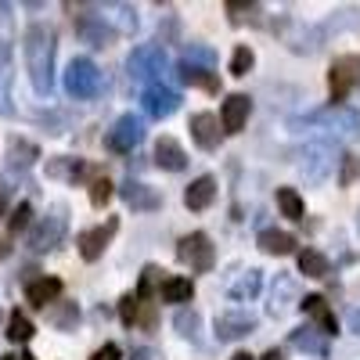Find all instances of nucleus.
<instances>
[{"instance_id":"nucleus-1","label":"nucleus","mask_w":360,"mask_h":360,"mask_svg":"<svg viewBox=\"0 0 360 360\" xmlns=\"http://www.w3.org/2000/svg\"><path fill=\"white\" fill-rule=\"evenodd\" d=\"M22 54H25V69H29V79H33V90L40 98H51V90H54V54H58L54 29L44 25V22H33L22 37Z\"/></svg>"},{"instance_id":"nucleus-2","label":"nucleus","mask_w":360,"mask_h":360,"mask_svg":"<svg viewBox=\"0 0 360 360\" xmlns=\"http://www.w3.org/2000/svg\"><path fill=\"white\" fill-rule=\"evenodd\" d=\"M299 127H317L321 134L335 137V141H356V134H360V112L346 108V105H332L324 112H314L310 119H295V130Z\"/></svg>"},{"instance_id":"nucleus-3","label":"nucleus","mask_w":360,"mask_h":360,"mask_svg":"<svg viewBox=\"0 0 360 360\" xmlns=\"http://www.w3.org/2000/svg\"><path fill=\"white\" fill-rule=\"evenodd\" d=\"M69 231V209L65 205H54L47 217H40L33 224V231H29V249L33 252H51L62 245V238Z\"/></svg>"},{"instance_id":"nucleus-4","label":"nucleus","mask_w":360,"mask_h":360,"mask_svg":"<svg viewBox=\"0 0 360 360\" xmlns=\"http://www.w3.org/2000/svg\"><path fill=\"white\" fill-rule=\"evenodd\" d=\"M332 169H335V152L328 144L314 141L299 152V176L307 180V188H321L324 180L332 176Z\"/></svg>"},{"instance_id":"nucleus-5","label":"nucleus","mask_w":360,"mask_h":360,"mask_svg":"<svg viewBox=\"0 0 360 360\" xmlns=\"http://www.w3.org/2000/svg\"><path fill=\"white\" fill-rule=\"evenodd\" d=\"M101 90V69L90 58H72L65 69V94L76 101H90Z\"/></svg>"},{"instance_id":"nucleus-6","label":"nucleus","mask_w":360,"mask_h":360,"mask_svg":"<svg viewBox=\"0 0 360 360\" xmlns=\"http://www.w3.org/2000/svg\"><path fill=\"white\" fill-rule=\"evenodd\" d=\"M176 259L184 263V266H191V274H209V270H213V263H217V249H213V242H209V234L195 231V234L180 238Z\"/></svg>"},{"instance_id":"nucleus-7","label":"nucleus","mask_w":360,"mask_h":360,"mask_svg":"<svg viewBox=\"0 0 360 360\" xmlns=\"http://www.w3.org/2000/svg\"><path fill=\"white\" fill-rule=\"evenodd\" d=\"M127 69H130V79L152 86V79H159V76L166 72V51L155 47V44H141V47L130 51Z\"/></svg>"},{"instance_id":"nucleus-8","label":"nucleus","mask_w":360,"mask_h":360,"mask_svg":"<svg viewBox=\"0 0 360 360\" xmlns=\"http://www.w3.org/2000/svg\"><path fill=\"white\" fill-rule=\"evenodd\" d=\"M141 141H144V119H137L134 112L119 115L115 127L105 134V148H108V152H119V155H130Z\"/></svg>"},{"instance_id":"nucleus-9","label":"nucleus","mask_w":360,"mask_h":360,"mask_svg":"<svg viewBox=\"0 0 360 360\" xmlns=\"http://www.w3.org/2000/svg\"><path fill=\"white\" fill-rule=\"evenodd\" d=\"M328 86H332V101H342L353 86H360V54H339L328 72Z\"/></svg>"},{"instance_id":"nucleus-10","label":"nucleus","mask_w":360,"mask_h":360,"mask_svg":"<svg viewBox=\"0 0 360 360\" xmlns=\"http://www.w3.org/2000/svg\"><path fill=\"white\" fill-rule=\"evenodd\" d=\"M299 303H303V295H299V281H295V274H278L274 285H270L266 314H270V317H285V314L295 310Z\"/></svg>"},{"instance_id":"nucleus-11","label":"nucleus","mask_w":360,"mask_h":360,"mask_svg":"<svg viewBox=\"0 0 360 360\" xmlns=\"http://www.w3.org/2000/svg\"><path fill=\"white\" fill-rule=\"evenodd\" d=\"M256 332V317L249 310H220L217 314V339L220 342H238Z\"/></svg>"},{"instance_id":"nucleus-12","label":"nucleus","mask_w":360,"mask_h":360,"mask_svg":"<svg viewBox=\"0 0 360 360\" xmlns=\"http://www.w3.org/2000/svg\"><path fill=\"white\" fill-rule=\"evenodd\" d=\"M141 105H144V112L152 119H169L180 108V94L173 86H166V83H152V86H144Z\"/></svg>"},{"instance_id":"nucleus-13","label":"nucleus","mask_w":360,"mask_h":360,"mask_svg":"<svg viewBox=\"0 0 360 360\" xmlns=\"http://www.w3.org/2000/svg\"><path fill=\"white\" fill-rule=\"evenodd\" d=\"M115 231H119V220H115V217H108L101 227L83 231V234H79V256H83L86 263L101 259V252H105V245L112 242V234H115Z\"/></svg>"},{"instance_id":"nucleus-14","label":"nucleus","mask_w":360,"mask_h":360,"mask_svg":"<svg viewBox=\"0 0 360 360\" xmlns=\"http://www.w3.org/2000/svg\"><path fill=\"white\" fill-rule=\"evenodd\" d=\"M76 37L90 47H108L115 40V25H108L105 15H79L76 18Z\"/></svg>"},{"instance_id":"nucleus-15","label":"nucleus","mask_w":360,"mask_h":360,"mask_svg":"<svg viewBox=\"0 0 360 360\" xmlns=\"http://www.w3.org/2000/svg\"><path fill=\"white\" fill-rule=\"evenodd\" d=\"M119 195H123V202L134 209V213H155V209L162 205V195L155 191V188H148V184H141V180H127L123 188H119Z\"/></svg>"},{"instance_id":"nucleus-16","label":"nucleus","mask_w":360,"mask_h":360,"mask_svg":"<svg viewBox=\"0 0 360 360\" xmlns=\"http://www.w3.org/2000/svg\"><path fill=\"white\" fill-rule=\"evenodd\" d=\"M191 141L202 148V152H213V148H220V119L213 112H195L191 115Z\"/></svg>"},{"instance_id":"nucleus-17","label":"nucleus","mask_w":360,"mask_h":360,"mask_svg":"<svg viewBox=\"0 0 360 360\" xmlns=\"http://www.w3.org/2000/svg\"><path fill=\"white\" fill-rule=\"evenodd\" d=\"M249 108H252L249 94H231V98L224 101V108H220V127H224V134H238V130H242L245 119H249Z\"/></svg>"},{"instance_id":"nucleus-18","label":"nucleus","mask_w":360,"mask_h":360,"mask_svg":"<svg viewBox=\"0 0 360 360\" xmlns=\"http://www.w3.org/2000/svg\"><path fill=\"white\" fill-rule=\"evenodd\" d=\"M259 288H263V270L249 266L227 285V295L234 299V303H252V299L259 295Z\"/></svg>"},{"instance_id":"nucleus-19","label":"nucleus","mask_w":360,"mask_h":360,"mask_svg":"<svg viewBox=\"0 0 360 360\" xmlns=\"http://www.w3.org/2000/svg\"><path fill=\"white\" fill-rule=\"evenodd\" d=\"M328 335L321 332V328L314 324H303V328H295V332L288 335V342L299 349V353H310V356H328Z\"/></svg>"},{"instance_id":"nucleus-20","label":"nucleus","mask_w":360,"mask_h":360,"mask_svg":"<svg viewBox=\"0 0 360 360\" xmlns=\"http://www.w3.org/2000/svg\"><path fill=\"white\" fill-rule=\"evenodd\" d=\"M25 299H29V303H33V307H54L58 303V299H62V281H58V278H37V281H29L25 285Z\"/></svg>"},{"instance_id":"nucleus-21","label":"nucleus","mask_w":360,"mask_h":360,"mask_svg":"<svg viewBox=\"0 0 360 360\" xmlns=\"http://www.w3.org/2000/svg\"><path fill=\"white\" fill-rule=\"evenodd\" d=\"M155 162H159L162 169H169V173H180V169L188 166V152L180 148L176 137H159V141H155Z\"/></svg>"},{"instance_id":"nucleus-22","label":"nucleus","mask_w":360,"mask_h":360,"mask_svg":"<svg viewBox=\"0 0 360 360\" xmlns=\"http://www.w3.org/2000/svg\"><path fill=\"white\" fill-rule=\"evenodd\" d=\"M213 198H217V180H213V176L191 180L188 191H184V205L191 209V213H202V209H209V205H213Z\"/></svg>"},{"instance_id":"nucleus-23","label":"nucleus","mask_w":360,"mask_h":360,"mask_svg":"<svg viewBox=\"0 0 360 360\" xmlns=\"http://www.w3.org/2000/svg\"><path fill=\"white\" fill-rule=\"evenodd\" d=\"M47 324L58 328V332H76V324H79V303H72V299H58L54 307H47Z\"/></svg>"},{"instance_id":"nucleus-24","label":"nucleus","mask_w":360,"mask_h":360,"mask_svg":"<svg viewBox=\"0 0 360 360\" xmlns=\"http://www.w3.org/2000/svg\"><path fill=\"white\" fill-rule=\"evenodd\" d=\"M299 307H303L314 321H317V328H321V332L324 335H335L339 332V321H335V314H332V307H328L324 303V295H307L303 299V303H299Z\"/></svg>"},{"instance_id":"nucleus-25","label":"nucleus","mask_w":360,"mask_h":360,"mask_svg":"<svg viewBox=\"0 0 360 360\" xmlns=\"http://www.w3.org/2000/svg\"><path fill=\"white\" fill-rule=\"evenodd\" d=\"M11 44L0 40V115H11L15 105H11Z\"/></svg>"},{"instance_id":"nucleus-26","label":"nucleus","mask_w":360,"mask_h":360,"mask_svg":"<svg viewBox=\"0 0 360 360\" xmlns=\"http://www.w3.org/2000/svg\"><path fill=\"white\" fill-rule=\"evenodd\" d=\"M40 159V148L33 141H25V137H11L8 141V166L11 169H29Z\"/></svg>"},{"instance_id":"nucleus-27","label":"nucleus","mask_w":360,"mask_h":360,"mask_svg":"<svg viewBox=\"0 0 360 360\" xmlns=\"http://www.w3.org/2000/svg\"><path fill=\"white\" fill-rule=\"evenodd\" d=\"M259 249H263L266 256H288V252H295V234L278 231V227L259 231Z\"/></svg>"},{"instance_id":"nucleus-28","label":"nucleus","mask_w":360,"mask_h":360,"mask_svg":"<svg viewBox=\"0 0 360 360\" xmlns=\"http://www.w3.org/2000/svg\"><path fill=\"white\" fill-rule=\"evenodd\" d=\"M162 303H191L195 299V281L191 278H166L159 288Z\"/></svg>"},{"instance_id":"nucleus-29","label":"nucleus","mask_w":360,"mask_h":360,"mask_svg":"<svg viewBox=\"0 0 360 360\" xmlns=\"http://www.w3.org/2000/svg\"><path fill=\"white\" fill-rule=\"evenodd\" d=\"M176 79L188 83V86H198V90H220V79L209 72V69H195V65H176Z\"/></svg>"},{"instance_id":"nucleus-30","label":"nucleus","mask_w":360,"mask_h":360,"mask_svg":"<svg viewBox=\"0 0 360 360\" xmlns=\"http://www.w3.org/2000/svg\"><path fill=\"white\" fill-rule=\"evenodd\" d=\"M299 274L328 278V274H332V263H328V256H321L317 249H303V252H299Z\"/></svg>"},{"instance_id":"nucleus-31","label":"nucleus","mask_w":360,"mask_h":360,"mask_svg":"<svg viewBox=\"0 0 360 360\" xmlns=\"http://www.w3.org/2000/svg\"><path fill=\"white\" fill-rule=\"evenodd\" d=\"M184 65H195V69H217V51L205 47V44H184Z\"/></svg>"},{"instance_id":"nucleus-32","label":"nucleus","mask_w":360,"mask_h":360,"mask_svg":"<svg viewBox=\"0 0 360 360\" xmlns=\"http://www.w3.org/2000/svg\"><path fill=\"white\" fill-rule=\"evenodd\" d=\"M173 328H176V335H184V339L198 342V332H202V317H198V310H176Z\"/></svg>"},{"instance_id":"nucleus-33","label":"nucleus","mask_w":360,"mask_h":360,"mask_svg":"<svg viewBox=\"0 0 360 360\" xmlns=\"http://www.w3.org/2000/svg\"><path fill=\"white\" fill-rule=\"evenodd\" d=\"M37 335V328H33V321H29L22 310H15L11 317H8V339L11 342H29Z\"/></svg>"},{"instance_id":"nucleus-34","label":"nucleus","mask_w":360,"mask_h":360,"mask_svg":"<svg viewBox=\"0 0 360 360\" xmlns=\"http://www.w3.org/2000/svg\"><path fill=\"white\" fill-rule=\"evenodd\" d=\"M278 209L288 220H303V198H299L295 188H278Z\"/></svg>"},{"instance_id":"nucleus-35","label":"nucleus","mask_w":360,"mask_h":360,"mask_svg":"<svg viewBox=\"0 0 360 360\" xmlns=\"http://www.w3.org/2000/svg\"><path fill=\"white\" fill-rule=\"evenodd\" d=\"M47 173L58 176V180H62V176H65V180H79V176L86 173V166L76 162V159H69V155H62V159H51V162H47Z\"/></svg>"},{"instance_id":"nucleus-36","label":"nucleus","mask_w":360,"mask_h":360,"mask_svg":"<svg viewBox=\"0 0 360 360\" xmlns=\"http://www.w3.org/2000/svg\"><path fill=\"white\" fill-rule=\"evenodd\" d=\"M256 65V54H252V47H234V54H231V76H249V69Z\"/></svg>"},{"instance_id":"nucleus-37","label":"nucleus","mask_w":360,"mask_h":360,"mask_svg":"<svg viewBox=\"0 0 360 360\" xmlns=\"http://www.w3.org/2000/svg\"><path fill=\"white\" fill-rule=\"evenodd\" d=\"M159 288H162V270H159V266H144V270H141V285H137V299L152 295V292H159Z\"/></svg>"},{"instance_id":"nucleus-38","label":"nucleus","mask_w":360,"mask_h":360,"mask_svg":"<svg viewBox=\"0 0 360 360\" xmlns=\"http://www.w3.org/2000/svg\"><path fill=\"white\" fill-rule=\"evenodd\" d=\"M29 220H33V205H29V202H18V205H15V213L8 217V231L18 234V231L29 227Z\"/></svg>"},{"instance_id":"nucleus-39","label":"nucleus","mask_w":360,"mask_h":360,"mask_svg":"<svg viewBox=\"0 0 360 360\" xmlns=\"http://www.w3.org/2000/svg\"><path fill=\"white\" fill-rule=\"evenodd\" d=\"M108 198H112V180H108V176H98L94 184H90V205L105 209V205H108Z\"/></svg>"},{"instance_id":"nucleus-40","label":"nucleus","mask_w":360,"mask_h":360,"mask_svg":"<svg viewBox=\"0 0 360 360\" xmlns=\"http://www.w3.org/2000/svg\"><path fill=\"white\" fill-rule=\"evenodd\" d=\"M119 317H123V324H134V321L141 317V299H137V292H130V295L119 299Z\"/></svg>"},{"instance_id":"nucleus-41","label":"nucleus","mask_w":360,"mask_h":360,"mask_svg":"<svg viewBox=\"0 0 360 360\" xmlns=\"http://www.w3.org/2000/svg\"><path fill=\"white\" fill-rule=\"evenodd\" d=\"M115 11H119V29H127V33H130V29H137V11L130 4H119Z\"/></svg>"},{"instance_id":"nucleus-42","label":"nucleus","mask_w":360,"mask_h":360,"mask_svg":"<svg viewBox=\"0 0 360 360\" xmlns=\"http://www.w3.org/2000/svg\"><path fill=\"white\" fill-rule=\"evenodd\" d=\"M119 356H123V349H119L115 342H105L94 356H90V360H119Z\"/></svg>"},{"instance_id":"nucleus-43","label":"nucleus","mask_w":360,"mask_h":360,"mask_svg":"<svg viewBox=\"0 0 360 360\" xmlns=\"http://www.w3.org/2000/svg\"><path fill=\"white\" fill-rule=\"evenodd\" d=\"M130 360H162V356H159V353H155V349H152V346H137V349H134V356H130Z\"/></svg>"},{"instance_id":"nucleus-44","label":"nucleus","mask_w":360,"mask_h":360,"mask_svg":"<svg viewBox=\"0 0 360 360\" xmlns=\"http://www.w3.org/2000/svg\"><path fill=\"white\" fill-rule=\"evenodd\" d=\"M353 176H356V162L346 159V162H342V184H353Z\"/></svg>"},{"instance_id":"nucleus-45","label":"nucleus","mask_w":360,"mask_h":360,"mask_svg":"<svg viewBox=\"0 0 360 360\" xmlns=\"http://www.w3.org/2000/svg\"><path fill=\"white\" fill-rule=\"evenodd\" d=\"M8 195H11V188H4V184H0V220L8 217Z\"/></svg>"},{"instance_id":"nucleus-46","label":"nucleus","mask_w":360,"mask_h":360,"mask_svg":"<svg viewBox=\"0 0 360 360\" xmlns=\"http://www.w3.org/2000/svg\"><path fill=\"white\" fill-rule=\"evenodd\" d=\"M349 332H353V335H360V307L349 314Z\"/></svg>"},{"instance_id":"nucleus-47","label":"nucleus","mask_w":360,"mask_h":360,"mask_svg":"<svg viewBox=\"0 0 360 360\" xmlns=\"http://www.w3.org/2000/svg\"><path fill=\"white\" fill-rule=\"evenodd\" d=\"M259 360H285V356H281V353H278V349H266V353H263V356H259Z\"/></svg>"},{"instance_id":"nucleus-48","label":"nucleus","mask_w":360,"mask_h":360,"mask_svg":"<svg viewBox=\"0 0 360 360\" xmlns=\"http://www.w3.org/2000/svg\"><path fill=\"white\" fill-rule=\"evenodd\" d=\"M231 360H256V356H249V353H234Z\"/></svg>"},{"instance_id":"nucleus-49","label":"nucleus","mask_w":360,"mask_h":360,"mask_svg":"<svg viewBox=\"0 0 360 360\" xmlns=\"http://www.w3.org/2000/svg\"><path fill=\"white\" fill-rule=\"evenodd\" d=\"M18 360H37V356H33V353H22V356H18Z\"/></svg>"},{"instance_id":"nucleus-50","label":"nucleus","mask_w":360,"mask_h":360,"mask_svg":"<svg viewBox=\"0 0 360 360\" xmlns=\"http://www.w3.org/2000/svg\"><path fill=\"white\" fill-rule=\"evenodd\" d=\"M0 360H18V356H0Z\"/></svg>"},{"instance_id":"nucleus-51","label":"nucleus","mask_w":360,"mask_h":360,"mask_svg":"<svg viewBox=\"0 0 360 360\" xmlns=\"http://www.w3.org/2000/svg\"><path fill=\"white\" fill-rule=\"evenodd\" d=\"M356 227H360V213H356Z\"/></svg>"},{"instance_id":"nucleus-52","label":"nucleus","mask_w":360,"mask_h":360,"mask_svg":"<svg viewBox=\"0 0 360 360\" xmlns=\"http://www.w3.org/2000/svg\"><path fill=\"white\" fill-rule=\"evenodd\" d=\"M0 11H8V8H4V4H0Z\"/></svg>"}]
</instances>
